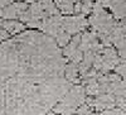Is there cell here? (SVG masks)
Instances as JSON below:
<instances>
[{
    "label": "cell",
    "mask_w": 126,
    "mask_h": 115,
    "mask_svg": "<svg viewBox=\"0 0 126 115\" xmlns=\"http://www.w3.org/2000/svg\"><path fill=\"white\" fill-rule=\"evenodd\" d=\"M83 101H85V89L82 86H73L53 108V111L61 115H72L77 111Z\"/></svg>",
    "instance_id": "obj_1"
},
{
    "label": "cell",
    "mask_w": 126,
    "mask_h": 115,
    "mask_svg": "<svg viewBox=\"0 0 126 115\" xmlns=\"http://www.w3.org/2000/svg\"><path fill=\"white\" fill-rule=\"evenodd\" d=\"M28 9V4L23 1H15L0 9V19L4 20H13L22 15Z\"/></svg>",
    "instance_id": "obj_2"
},
{
    "label": "cell",
    "mask_w": 126,
    "mask_h": 115,
    "mask_svg": "<svg viewBox=\"0 0 126 115\" xmlns=\"http://www.w3.org/2000/svg\"><path fill=\"white\" fill-rule=\"evenodd\" d=\"M92 105L96 109H98V110L113 108V105H115V97L111 96L110 94H105V95H102V96H98L96 100H93Z\"/></svg>",
    "instance_id": "obj_3"
},
{
    "label": "cell",
    "mask_w": 126,
    "mask_h": 115,
    "mask_svg": "<svg viewBox=\"0 0 126 115\" xmlns=\"http://www.w3.org/2000/svg\"><path fill=\"white\" fill-rule=\"evenodd\" d=\"M78 72H79L78 63L71 62L69 65L64 66V76H66V80H67L68 82H69V81L77 82V81H78Z\"/></svg>",
    "instance_id": "obj_4"
},
{
    "label": "cell",
    "mask_w": 126,
    "mask_h": 115,
    "mask_svg": "<svg viewBox=\"0 0 126 115\" xmlns=\"http://www.w3.org/2000/svg\"><path fill=\"white\" fill-rule=\"evenodd\" d=\"M116 72L119 75H121L125 80H126V63H122V65H120L117 68H116Z\"/></svg>",
    "instance_id": "obj_5"
},
{
    "label": "cell",
    "mask_w": 126,
    "mask_h": 115,
    "mask_svg": "<svg viewBox=\"0 0 126 115\" xmlns=\"http://www.w3.org/2000/svg\"><path fill=\"white\" fill-rule=\"evenodd\" d=\"M8 38H9V33L6 32V30H4L3 28H0V44Z\"/></svg>",
    "instance_id": "obj_6"
},
{
    "label": "cell",
    "mask_w": 126,
    "mask_h": 115,
    "mask_svg": "<svg viewBox=\"0 0 126 115\" xmlns=\"http://www.w3.org/2000/svg\"><path fill=\"white\" fill-rule=\"evenodd\" d=\"M10 1H13V0H0V9L6 6V5H9Z\"/></svg>",
    "instance_id": "obj_7"
},
{
    "label": "cell",
    "mask_w": 126,
    "mask_h": 115,
    "mask_svg": "<svg viewBox=\"0 0 126 115\" xmlns=\"http://www.w3.org/2000/svg\"><path fill=\"white\" fill-rule=\"evenodd\" d=\"M46 115H56V113H48V114H46Z\"/></svg>",
    "instance_id": "obj_8"
},
{
    "label": "cell",
    "mask_w": 126,
    "mask_h": 115,
    "mask_svg": "<svg viewBox=\"0 0 126 115\" xmlns=\"http://www.w3.org/2000/svg\"><path fill=\"white\" fill-rule=\"evenodd\" d=\"M90 115H92V114H90Z\"/></svg>",
    "instance_id": "obj_9"
}]
</instances>
